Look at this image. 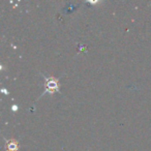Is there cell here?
Returning <instances> with one entry per match:
<instances>
[{
  "instance_id": "cell-1",
  "label": "cell",
  "mask_w": 151,
  "mask_h": 151,
  "mask_svg": "<svg viewBox=\"0 0 151 151\" xmlns=\"http://www.w3.org/2000/svg\"><path fill=\"white\" fill-rule=\"evenodd\" d=\"M47 85H48L49 89H51V90H56V89L59 88L57 81H53V79H48V83H47Z\"/></svg>"
},
{
  "instance_id": "cell-2",
  "label": "cell",
  "mask_w": 151,
  "mask_h": 151,
  "mask_svg": "<svg viewBox=\"0 0 151 151\" xmlns=\"http://www.w3.org/2000/svg\"><path fill=\"white\" fill-rule=\"evenodd\" d=\"M18 150V143L15 141H9L7 143V151H17Z\"/></svg>"
}]
</instances>
